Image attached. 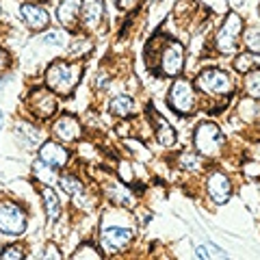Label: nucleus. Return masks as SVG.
Returning a JSON list of instances; mask_svg holds the SVG:
<instances>
[{"label": "nucleus", "mask_w": 260, "mask_h": 260, "mask_svg": "<svg viewBox=\"0 0 260 260\" xmlns=\"http://www.w3.org/2000/svg\"><path fill=\"white\" fill-rule=\"evenodd\" d=\"M80 74H83V65L80 63H52L46 70V85L56 95H70L78 85Z\"/></svg>", "instance_id": "obj_1"}, {"label": "nucleus", "mask_w": 260, "mask_h": 260, "mask_svg": "<svg viewBox=\"0 0 260 260\" xmlns=\"http://www.w3.org/2000/svg\"><path fill=\"white\" fill-rule=\"evenodd\" d=\"M225 141L223 133L219 130V126L210 124V121H204V124H200L198 130H195V137H193V143L198 152L202 154H208V156H213L221 150V145Z\"/></svg>", "instance_id": "obj_2"}, {"label": "nucleus", "mask_w": 260, "mask_h": 260, "mask_svg": "<svg viewBox=\"0 0 260 260\" xmlns=\"http://www.w3.org/2000/svg\"><path fill=\"white\" fill-rule=\"evenodd\" d=\"M198 87L202 89L204 93H213V95H225L232 91V78L228 72L223 70H217V68H210L204 70L202 74L198 76Z\"/></svg>", "instance_id": "obj_3"}, {"label": "nucleus", "mask_w": 260, "mask_h": 260, "mask_svg": "<svg viewBox=\"0 0 260 260\" xmlns=\"http://www.w3.org/2000/svg\"><path fill=\"white\" fill-rule=\"evenodd\" d=\"M26 228V217H24L22 208L13 202H5L0 204V234L5 237H20Z\"/></svg>", "instance_id": "obj_4"}, {"label": "nucleus", "mask_w": 260, "mask_h": 260, "mask_svg": "<svg viewBox=\"0 0 260 260\" xmlns=\"http://www.w3.org/2000/svg\"><path fill=\"white\" fill-rule=\"evenodd\" d=\"M241 30H243V20L239 18V13L230 11V13H228V18L223 20L221 28H219V32H217V48H219V50L225 52V54L234 52Z\"/></svg>", "instance_id": "obj_5"}, {"label": "nucleus", "mask_w": 260, "mask_h": 260, "mask_svg": "<svg viewBox=\"0 0 260 260\" xmlns=\"http://www.w3.org/2000/svg\"><path fill=\"white\" fill-rule=\"evenodd\" d=\"M133 230L130 228H121V225H107L102 228V234H100V245L104 251H109V254H117L124 247L130 245V241H133Z\"/></svg>", "instance_id": "obj_6"}, {"label": "nucleus", "mask_w": 260, "mask_h": 260, "mask_svg": "<svg viewBox=\"0 0 260 260\" xmlns=\"http://www.w3.org/2000/svg\"><path fill=\"white\" fill-rule=\"evenodd\" d=\"M193 104H195V91L191 83H186V80H176L169 89V107H172L176 113H180V115H189L193 111Z\"/></svg>", "instance_id": "obj_7"}, {"label": "nucleus", "mask_w": 260, "mask_h": 260, "mask_svg": "<svg viewBox=\"0 0 260 260\" xmlns=\"http://www.w3.org/2000/svg\"><path fill=\"white\" fill-rule=\"evenodd\" d=\"M182 61H184V50L178 42H169L165 50L160 52V68L162 74L167 76H178L182 72Z\"/></svg>", "instance_id": "obj_8"}, {"label": "nucleus", "mask_w": 260, "mask_h": 260, "mask_svg": "<svg viewBox=\"0 0 260 260\" xmlns=\"http://www.w3.org/2000/svg\"><path fill=\"white\" fill-rule=\"evenodd\" d=\"M208 195H210V200L215 202V204H223V202L230 200V195H232V184L230 180L225 178V174H210L208 176Z\"/></svg>", "instance_id": "obj_9"}, {"label": "nucleus", "mask_w": 260, "mask_h": 260, "mask_svg": "<svg viewBox=\"0 0 260 260\" xmlns=\"http://www.w3.org/2000/svg\"><path fill=\"white\" fill-rule=\"evenodd\" d=\"M70 158V152L63 148V145L54 143V141H46L42 148H39V160H44L46 165H50L54 169L65 167V162Z\"/></svg>", "instance_id": "obj_10"}, {"label": "nucleus", "mask_w": 260, "mask_h": 260, "mask_svg": "<svg viewBox=\"0 0 260 260\" xmlns=\"http://www.w3.org/2000/svg\"><path fill=\"white\" fill-rule=\"evenodd\" d=\"M30 107L37 113L39 117H50L56 111V98L52 91H46V89H35L30 93Z\"/></svg>", "instance_id": "obj_11"}, {"label": "nucleus", "mask_w": 260, "mask_h": 260, "mask_svg": "<svg viewBox=\"0 0 260 260\" xmlns=\"http://www.w3.org/2000/svg\"><path fill=\"white\" fill-rule=\"evenodd\" d=\"M20 13H22L24 22H26L32 30H44L48 26V22H50V15H48V11L42 9L39 5H32V3H24L20 7Z\"/></svg>", "instance_id": "obj_12"}, {"label": "nucleus", "mask_w": 260, "mask_h": 260, "mask_svg": "<svg viewBox=\"0 0 260 260\" xmlns=\"http://www.w3.org/2000/svg\"><path fill=\"white\" fill-rule=\"evenodd\" d=\"M150 119H152V124H154V135H156V141L160 145H165V148H169V145H174L176 143V133H174V128L169 126V121L160 115L158 111H154L150 107Z\"/></svg>", "instance_id": "obj_13"}, {"label": "nucleus", "mask_w": 260, "mask_h": 260, "mask_svg": "<svg viewBox=\"0 0 260 260\" xmlns=\"http://www.w3.org/2000/svg\"><path fill=\"white\" fill-rule=\"evenodd\" d=\"M80 15H83L85 28H98L104 18V0H83L80 5Z\"/></svg>", "instance_id": "obj_14"}, {"label": "nucleus", "mask_w": 260, "mask_h": 260, "mask_svg": "<svg viewBox=\"0 0 260 260\" xmlns=\"http://www.w3.org/2000/svg\"><path fill=\"white\" fill-rule=\"evenodd\" d=\"M54 133L59 139L63 141H76L78 137H80V124L76 121V117H72V115H63L59 121L54 124Z\"/></svg>", "instance_id": "obj_15"}, {"label": "nucleus", "mask_w": 260, "mask_h": 260, "mask_svg": "<svg viewBox=\"0 0 260 260\" xmlns=\"http://www.w3.org/2000/svg\"><path fill=\"white\" fill-rule=\"evenodd\" d=\"M80 5L83 0H63L56 9V18L63 26H74L76 20H78V13H80Z\"/></svg>", "instance_id": "obj_16"}, {"label": "nucleus", "mask_w": 260, "mask_h": 260, "mask_svg": "<svg viewBox=\"0 0 260 260\" xmlns=\"http://www.w3.org/2000/svg\"><path fill=\"white\" fill-rule=\"evenodd\" d=\"M15 137H18V141L24 145V148H35L39 143V139H42L37 133V128H32L30 124H24V121L15 124Z\"/></svg>", "instance_id": "obj_17"}, {"label": "nucleus", "mask_w": 260, "mask_h": 260, "mask_svg": "<svg viewBox=\"0 0 260 260\" xmlns=\"http://www.w3.org/2000/svg\"><path fill=\"white\" fill-rule=\"evenodd\" d=\"M133 109H135V102L130 95H115L109 104V111L117 117H128L133 113Z\"/></svg>", "instance_id": "obj_18"}, {"label": "nucleus", "mask_w": 260, "mask_h": 260, "mask_svg": "<svg viewBox=\"0 0 260 260\" xmlns=\"http://www.w3.org/2000/svg\"><path fill=\"white\" fill-rule=\"evenodd\" d=\"M42 195H44V204H46L48 219H50V221H56L59 215H61V202H59V198H56V193L50 189V186H46V189L42 191Z\"/></svg>", "instance_id": "obj_19"}, {"label": "nucleus", "mask_w": 260, "mask_h": 260, "mask_svg": "<svg viewBox=\"0 0 260 260\" xmlns=\"http://www.w3.org/2000/svg\"><path fill=\"white\" fill-rule=\"evenodd\" d=\"M258 65H260V56L254 52H243L237 56V61H234V68H237V72H241V74L258 70Z\"/></svg>", "instance_id": "obj_20"}, {"label": "nucleus", "mask_w": 260, "mask_h": 260, "mask_svg": "<svg viewBox=\"0 0 260 260\" xmlns=\"http://www.w3.org/2000/svg\"><path fill=\"white\" fill-rule=\"evenodd\" d=\"M59 184H61V189L68 193V195H72V198H76V195H80L85 189H83V182L78 180L76 176H70V174H63L61 178H59Z\"/></svg>", "instance_id": "obj_21"}, {"label": "nucleus", "mask_w": 260, "mask_h": 260, "mask_svg": "<svg viewBox=\"0 0 260 260\" xmlns=\"http://www.w3.org/2000/svg\"><path fill=\"white\" fill-rule=\"evenodd\" d=\"M245 89L251 98L260 100V70H251L247 72V80H245Z\"/></svg>", "instance_id": "obj_22"}, {"label": "nucleus", "mask_w": 260, "mask_h": 260, "mask_svg": "<svg viewBox=\"0 0 260 260\" xmlns=\"http://www.w3.org/2000/svg\"><path fill=\"white\" fill-rule=\"evenodd\" d=\"M200 165H202V158L198 156L195 152H184V154H180V167L182 169H200Z\"/></svg>", "instance_id": "obj_23"}, {"label": "nucleus", "mask_w": 260, "mask_h": 260, "mask_svg": "<svg viewBox=\"0 0 260 260\" xmlns=\"http://www.w3.org/2000/svg\"><path fill=\"white\" fill-rule=\"evenodd\" d=\"M44 42H46V44H54V46H63V44H65V32H63V30L46 32V35H44Z\"/></svg>", "instance_id": "obj_24"}, {"label": "nucleus", "mask_w": 260, "mask_h": 260, "mask_svg": "<svg viewBox=\"0 0 260 260\" xmlns=\"http://www.w3.org/2000/svg\"><path fill=\"white\" fill-rule=\"evenodd\" d=\"M0 258H5V260H20V258H24V251L18 245H9L3 251V254H0Z\"/></svg>", "instance_id": "obj_25"}, {"label": "nucleus", "mask_w": 260, "mask_h": 260, "mask_svg": "<svg viewBox=\"0 0 260 260\" xmlns=\"http://www.w3.org/2000/svg\"><path fill=\"white\" fill-rule=\"evenodd\" d=\"M93 251H95V249H93L91 245H83V247H80L72 258H76V260H78V258H85V256H87V258H95V260H98V258H102L100 254H93Z\"/></svg>", "instance_id": "obj_26"}, {"label": "nucleus", "mask_w": 260, "mask_h": 260, "mask_svg": "<svg viewBox=\"0 0 260 260\" xmlns=\"http://www.w3.org/2000/svg\"><path fill=\"white\" fill-rule=\"evenodd\" d=\"M137 3H139V0H117V5H119V9H121V11H130V9H135Z\"/></svg>", "instance_id": "obj_27"}, {"label": "nucleus", "mask_w": 260, "mask_h": 260, "mask_svg": "<svg viewBox=\"0 0 260 260\" xmlns=\"http://www.w3.org/2000/svg\"><path fill=\"white\" fill-rule=\"evenodd\" d=\"M44 258H56V260H59L61 254H59V249H56V245H46V254H44Z\"/></svg>", "instance_id": "obj_28"}, {"label": "nucleus", "mask_w": 260, "mask_h": 260, "mask_svg": "<svg viewBox=\"0 0 260 260\" xmlns=\"http://www.w3.org/2000/svg\"><path fill=\"white\" fill-rule=\"evenodd\" d=\"M7 65H9V54H7L3 48H0V70H5Z\"/></svg>", "instance_id": "obj_29"}, {"label": "nucleus", "mask_w": 260, "mask_h": 260, "mask_svg": "<svg viewBox=\"0 0 260 260\" xmlns=\"http://www.w3.org/2000/svg\"><path fill=\"white\" fill-rule=\"evenodd\" d=\"M198 256H200V258H208L206 249H204V247H198Z\"/></svg>", "instance_id": "obj_30"}, {"label": "nucleus", "mask_w": 260, "mask_h": 260, "mask_svg": "<svg viewBox=\"0 0 260 260\" xmlns=\"http://www.w3.org/2000/svg\"><path fill=\"white\" fill-rule=\"evenodd\" d=\"M0 121H3V111H0Z\"/></svg>", "instance_id": "obj_31"}]
</instances>
